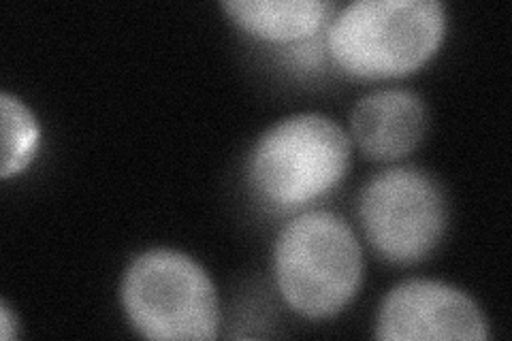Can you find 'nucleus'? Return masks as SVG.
Listing matches in <instances>:
<instances>
[{
    "label": "nucleus",
    "mask_w": 512,
    "mask_h": 341,
    "mask_svg": "<svg viewBox=\"0 0 512 341\" xmlns=\"http://www.w3.org/2000/svg\"><path fill=\"white\" fill-rule=\"evenodd\" d=\"M359 216L367 239L387 261L412 265L427 258L442 241L448 205L434 177L412 167H397L367 182Z\"/></svg>",
    "instance_id": "nucleus-5"
},
{
    "label": "nucleus",
    "mask_w": 512,
    "mask_h": 341,
    "mask_svg": "<svg viewBox=\"0 0 512 341\" xmlns=\"http://www.w3.org/2000/svg\"><path fill=\"white\" fill-rule=\"evenodd\" d=\"M376 337L384 341H485L487 320L461 288L436 280L397 284L382 301Z\"/></svg>",
    "instance_id": "nucleus-6"
},
{
    "label": "nucleus",
    "mask_w": 512,
    "mask_h": 341,
    "mask_svg": "<svg viewBox=\"0 0 512 341\" xmlns=\"http://www.w3.org/2000/svg\"><path fill=\"white\" fill-rule=\"evenodd\" d=\"M122 305L148 339H216L220 307L207 271L184 252L148 250L128 265Z\"/></svg>",
    "instance_id": "nucleus-4"
},
{
    "label": "nucleus",
    "mask_w": 512,
    "mask_h": 341,
    "mask_svg": "<svg viewBox=\"0 0 512 341\" xmlns=\"http://www.w3.org/2000/svg\"><path fill=\"white\" fill-rule=\"evenodd\" d=\"M350 167V137L323 113H297L271 126L248 158V182L259 199L297 209L338 186Z\"/></svg>",
    "instance_id": "nucleus-3"
},
{
    "label": "nucleus",
    "mask_w": 512,
    "mask_h": 341,
    "mask_svg": "<svg viewBox=\"0 0 512 341\" xmlns=\"http://www.w3.org/2000/svg\"><path fill=\"white\" fill-rule=\"evenodd\" d=\"M222 9L250 35L263 41L293 43L323 28L333 3L323 0H229Z\"/></svg>",
    "instance_id": "nucleus-8"
},
{
    "label": "nucleus",
    "mask_w": 512,
    "mask_h": 341,
    "mask_svg": "<svg viewBox=\"0 0 512 341\" xmlns=\"http://www.w3.org/2000/svg\"><path fill=\"white\" fill-rule=\"evenodd\" d=\"M0 111H3V162L0 177L9 180L11 175L24 171L35 158L41 141V131L32 111L11 94H0Z\"/></svg>",
    "instance_id": "nucleus-9"
},
{
    "label": "nucleus",
    "mask_w": 512,
    "mask_h": 341,
    "mask_svg": "<svg viewBox=\"0 0 512 341\" xmlns=\"http://www.w3.org/2000/svg\"><path fill=\"white\" fill-rule=\"evenodd\" d=\"M274 273L280 295L293 312L312 320L335 316L361 286L359 239L333 211H306L278 235Z\"/></svg>",
    "instance_id": "nucleus-2"
},
{
    "label": "nucleus",
    "mask_w": 512,
    "mask_h": 341,
    "mask_svg": "<svg viewBox=\"0 0 512 341\" xmlns=\"http://www.w3.org/2000/svg\"><path fill=\"white\" fill-rule=\"evenodd\" d=\"M352 137L372 160H397L410 154L427 131V109L410 90H378L352 109Z\"/></svg>",
    "instance_id": "nucleus-7"
},
{
    "label": "nucleus",
    "mask_w": 512,
    "mask_h": 341,
    "mask_svg": "<svg viewBox=\"0 0 512 341\" xmlns=\"http://www.w3.org/2000/svg\"><path fill=\"white\" fill-rule=\"evenodd\" d=\"M15 329H18V320L13 318L9 305L3 301L0 303V337H3L5 341L13 339Z\"/></svg>",
    "instance_id": "nucleus-10"
},
{
    "label": "nucleus",
    "mask_w": 512,
    "mask_h": 341,
    "mask_svg": "<svg viewBox=\"0 0 512 341\" xmlns=\"http://www.w3.org/2000/svg\"><path fill=\"white\" fill-rule=\"evenodd\" d=\"M444 32L446 9L436 0H357L333 18L327 50L348 75L404 77L438 52Z\"/></svg>",
    "instance_id": "nucleus-1"
}]
</instances>
